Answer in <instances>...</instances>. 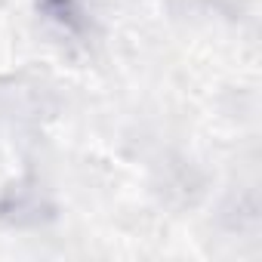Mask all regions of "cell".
<instances>
[{"instance_id": "cell-1", "label": "cell", "mask_w": 262, "mask_h": 262, "mask_svg": "<svg viewBox=\"0 0 262 262\" xmlns=\"http://www.w3.org/2000/svg\"><path fill=\"white\" fill-rule=\"evenodd\" d=\"M43 13L50 19H56L59 25L65 28H80V7H77V0H43Z\"/></svg>"}]
</instances>
